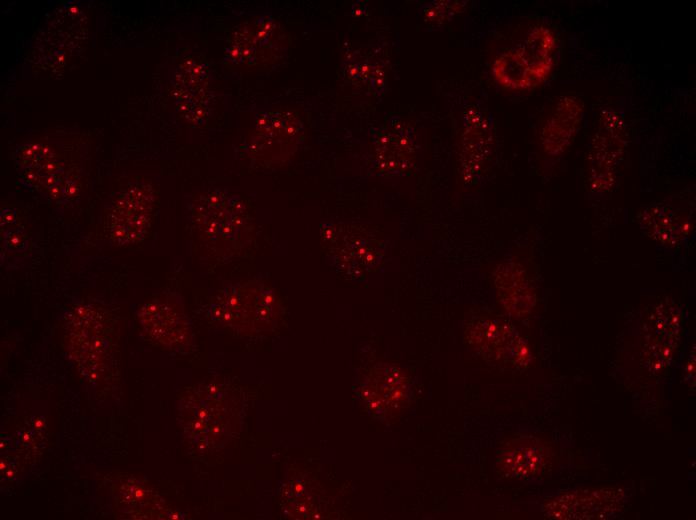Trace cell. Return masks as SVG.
I'll return each instance as SVG.
<instances>
[{
    "label": "cell",
    "instance_id": "obj_1",
    "mask_svg": "<svg viewBox=\"0 0 696 520\" xmlns=\"http://www.w3.org/2000/svg\"><path fill=\"white\" fill-rule=\"evenodd\" d=\"M233 397L225 388L207 384L183 398L179 421L189 442L199 449L211 451L222 447L235 429Z\"/></svg>",
    "mask_w": 696,
    "mask_h": 520
},
{
    "label": "cell",
    "instance_id": "obj_2",
    "mask_svg": "<svg viewBox=\"0 0 696 520\" xmlns=\"http://www.w3.org/2000/svg\"><path fill=\"white\" fill-rule=\"evenodd\" d=\"M190 218L200 235L222 252L239 251L251 236V220L244 201L223 189L195 198L190 205Z\"/></svg>",
    "mask_w": 696,
    "mask_h": 520
},
{
    "label": "cell",
    "instance_id": "obj_3",
    "mask_svg": "<svg viewBox=\"0 0 696 520\" xmlns=\"http://www.w3.org/2000/svg\"><path fill=\"white\" fill-rule=\"evenodd\" d=\"M13 161L20 182L50 201L64 204L78 196V176L49 145L23 144L14 151Z\"/></svg>",
    "mask_w": 696,
    "mask_h": 520
},
{
    "label": "cell",
    "instance_id": "obj_4",
    "mask_svg": "<svg viewBox=\"0 0 696 520\" xmlns=\"http://www.w3.org/2000/svg\"><path fill=\"white\" fill-rule=\"evenodd\" d=\"M66 342L79 371L95 380L109 361L108 328L100 312L91 305H77L66 320Z\"/></svg>",
    "mask_w": 696,
    "mask_h": 520
},
{
    "label": "cell",
    "instance_id": "obj_5",
    "mask_svg": "<svg viewBox=\"0 0 696 520\" xmlns=\"http://www.w3.org/2000/svg\"><path fill=\"white\" fill-rule=\"evenodd\" d=\"M289 41L280 23L269 15L245 21L231 36L225 60L239 67H261L276 62L288 49Z\"/></svg>",
    "mask_w": 696,
    "mask_h": 520
},
{
    "label": "cell",
    "instance_id": "obj_6",
    "mask_svg": "<svg viewBox=\"0 0 696 520\" xmlns=\"http://www.w3.org/2000/svg\"><path fill=\"white\" fill-rule=\"evenodd\" d=\"M548 42L546 34L534 30L523 45L499 55L493 63L497 82L511 90H525L540 83L550 67L551 46Z\"/></svg>",
    "mask_w": 696,
    "mask_h": 520
},
{
    "label": "cell",
    "instance_id": "obj_7",
    "mask_svg": "<svg viewBox=\"0 0 696 520\" xmlns=\"http://www.w3.org/2000/svg\"><path fill=\"white\" fill-rule=\"evenodd\" d=\"M155 191L136 181L118 194L107 215L110 240L120 246L141 242L147 235L153 215Z\"/></svg>",
    "mask_w": 696,
    "mask_h": 520
},
{
    "label": "cell",
    "instance_id": "obj_8",
    "mask_svg": "<svg viewBox=\"0 0 696 520\" xmlns=\"http://www.w3.org/2000/svg\"><path fill=\"white\" fill-rule=\"evenodd\" d=\"M465 337L484 359L497 364L526 367L532 354L529 345L506 321L479 317L468 322Z\"/></svg>",
    "mask_w": 696,
    "mask_h": 520
},
{
    "label": "cell",
    "instance_id": "obj_9",
    "mask_svg": "<svg viewBox=\"0 0 696 520\" xmlns=\"http://www.w3.org/2000/svg\"><path fill=\"white\" fill-rule=\"evenodd\" d=\"M303 134V123L293 112L266 111L257 118L244 149L254 160H284L296 150Z\"/></svg>",
    "mask_w": 696,
    "mask_h": 520
},
{
    "label": "cell",
    "instance_id": "obj_10",
    "mask_svg": "<svg viewBox=\"0 0 696 520\" xmlns=\"http://www.w3.org/2000/svg\"><path fill=\"white\" fill-rule=\"evenodd\" d=\"M172 91L176 106L192 124H203L210 113L212 93L207 67L195 58L183 60L177 67Z\"/></svg>",
    "mask_w": 696,
    "mask_h": 520
},
{
    "label": "cell",
    "instance_id": "obj_11",
    "mask_svg": "<svg viewBox=\"0 0 696 520\" xmlns=\"http://www.w3.org/2000/svg\"><path fill=\"white\" fill-rule=\"evenodd\" d=\"M362 398L377 415H391L402 408L409 397V379L398 366L379 363L362 384Z\"/></svg>",
    "mask_w": 696,
    "mask_h": 520
},
{
    "label": "cell",
    "instance_id": "obj_12",
    "mask_svg": "<svg viewBox=\"0 0 696 520\" xmlns=\"http://www.w3.org/2000/svg\"><path fill=\"white\" fill-rule=\"evenodd\" d=\"M527 269L514 259L499 262L493 270L496 296L507 313L523 318L536 304V290Z\"/></svg>",
    "mask_w": 696,
    "mask_h": 520
},
{
    "label": "cell",
    "instance_id": "obj_13",
    "mask_svg": "<svg viewBox=\"0 0 696 520\" xmlns=\"http://www.w3.org/2000/svg\"><path fill=\"white\" fill-rule=\"evenodd\" d=\"M141 326L158 344L176 351L190 346L192 329L188 318L161 301L145 303L138 312Z\"/></svg>",
    "mask_w": 696,
    "mask_h": 520
},
{
    "label": "cell",
    "instance_id": "obj_14",
    "mask_svg": "<svg viewBox=\"0 0 696 520\" xmlns=\"http://www.w3.org/2000/svg\"><path fill=\"white\" fill-rule=\"evenodd\" d=\"M254 284L249 281L223 288L211 300L208 317L236 334L253 333Z\"/></svg>",
    "mask_w": 696,
    "mask_h": 520
},
{
    "label": "cell",
    "instance_id": "obj_15",
    "mask_svg": "<svg viewBox=\"0 0 696 520\" xmlns=\"http://www.w3.org/2000/svg\"><path fill=\"white\" fill-rule=\"evenodd\" d=\"M551 450L536 437H521L511 441L500 452L498 466L505 474L529 477L542 472L550 462Z\"/></svg>",
    "mask_w": 696,
    "mask_h": 520
},
{
    "label": "cell",
    "instance_id": "obj_16",
    "mask_svg": "<svg viewBox=\"0 0 696 520\" xmlns=\"http://www.w3.org/2000/svg\"><path fill=\"white\" fill-rule=\"evenodd\" d=\"M375 157L378 166L388 173H400L411 165L413 144L410 133L389 129L376 140Z\"/></svg>",
    "mask_w": 696,
    "mask_h": 520
},
{
    "label": "cell",
    "instance_id": "obj_17",
    "mask_svg": "<svg viewBox=\"0 0 696 520\" xmlns=\"http://www.w3.org/2000/svg\"><path fill=\"white\" fill-rule=\"evenodd\" d=\"M255 316L254 334H268L277 326L282 314V307L275 292L266 284L255 281L254 284Z\"/></svg>",
    "mask_w": 696,
    "mask_h": 520
},
{
    "label": "cell",
    "instance_id": "obj_18",
    "mask_svg": "<svg viewBox=\"0 0 696 520\" xmlns=\"http://www.w3.org/2000/svg\"><path fill=\"white\" fill-rule=\"evenodd\" d=\"M460 4L457 2H447V1H442V2H437L433 5H431L425 15L429 21H443L446 19V17L450 16L452 13H455L459 11Z\"/></svg>",
    "mask_w": 696,
    "mask_h": 520
},
{
    "label": "cell",
    "instance_id": "obj_19",
    "mask_svg": "<svg viewBox=\"0 0 696 520\" xmlns=\"http://www.w3.org/2000/svg\"><path fill=\"white\" fill-rule=\"evenodd\" d=\"M4 244L11 251L21 250L25 246V236L18 229H10L4 234Z\"/></svg>",
    "mask_w": 696,
    "mask_h": 520
}]
</instances>
